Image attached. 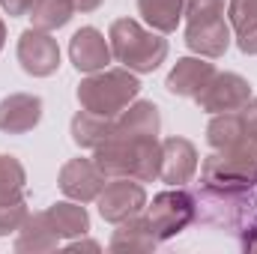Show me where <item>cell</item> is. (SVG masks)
<instances>
[{
	"label": "cell",
	"mask_w": 257,
	"mask_h": 254,
	"mask_svg": "<svg viewBox=\"0 0 257 254\" xmlns=\"http://www.w3.org/2000/svg\"><path fill=\"white\" fill-rule=\"evenodd\" d=\"M93 162L108 180L128 177L138 183H153L162 171V144L159 138H132L111 132V138L93 150Z\"/></svg>",
	"instance_id": "cell-1"
},
{
	"label": "cell",
	"mask_w": 257,
	"mask_h": 254,
	"mask_svg": "<svg viewBox=\"0 0 257 254\" xmlns=\"http://www.w3.org/2000/svg\"><path fill=\"white\" fill-rule=\"evenodd\" d=\"M203 189L215 194H245L257 186V135L251 132L230 150H215L200 165Z\"/></svg>",
	"instance_id": "cell-2"
},
{
	"label": "cell",
	"mask_w": 257,
	"mask_h": 254,
	"mask_svg": "<svg viewBox=\"0 0 257 254\" xmlns=\"http://www.w3.org/2000/svg\"><path fill=\"white\" fill-rule=\"evenodd\" d=\"M111 54L132 72H156L168 57V39L141 27L135 18H117L108 30Z\"/></svg>",
	"instance_id": "cell-3"
},
{
	"label": "cell",
	"mask_w": 257,
	"mask_h": 254,
	"mask_svg": "<svg viewBox=\"0 0 257 254\" xmlns=\"http://www.w3.org/2000/svg\"><path fill=\"white\" fill-rule=\"evenodd\" d=\"M141 93V81L135 78L132 69H99L90 72L78 84V102L84 111L102 114V117H117L123 114L135 96Z\"/></svg>",
	"instance_id": "cell-4"
},
{
	"label": "cell",
	"mask_w": 257,
	"mask_h": 254,
	"mask_svg": "<svg viewBox=\"0 0 257 254\" xmlns=\"http://www.w3.org/2000/svg\"><path fill=\"white\" fill-rule=\"evenodd\" d=\"M144 218H147L150 230L156 233V239H171V236L183 233L197 218V200L186 189L174 186V189L153 197V203L147 206Z\"/></svg>",
	"instance_id": "cell-5"
},
{
	"label": "cell",
	"mask_w": 257,
	"mask_h": 254,
	"mask_svg": "<svg viewBox=\"0 0 257 254\" xmlns=\"http://www.w3.org/2000/svg\"><path fill=\"white\" fill-rule=\"evenodd\" d=\"M251 99V84L236 75V72H215L209 84L194 96L197 108L206 114H227V111H242Z\"/></svg>",
	"instance_id": "cell-6"
},
{
	"label": "cell",
	"mask_w": 257,
	"mask_h": 254,
	"mask_svg": "<svg viewBox=\"0 0 257 254\" xmlns=\"http://www.w3.org/2000/svg\"><path fill=\"white\" fill-rule=\"evenodd\" d=\"M96 200H99V215L111 224H120L147 206V191L138 180L114 177L111 183H105V189L99 191Z\"/></svg>",
	"instance_id": "cell-7"
},
{
	"label": "cell",
	"mask_w": 257,
	"mask_h": 254,
	"mask_svg": "<svg viewBox=\"0 0 257 254\" xmlns=\"http://www.w3.org/2000/svg\"><path fill=\"white\" fill-rule=\"evenodd\" d=\"M18 63L33 78H48L60 69V45L48 30H24L18 39Z\"/></svg>",
	"instance_id": "cell-8"
},
{
	"label": "cell",
	"mask_w": 257,
	"mask_h": 254,
	"mask_svg": "<svg viewBox=\"0 0 257 254\" xmlns=\"http://www.w3.org/2000/svg\"><path fill=\"white\" fill-rule=\"evenodd\" d=\"M230 24L224 15H206V18H189L186 21V45L197 57L215 60L230 48Z\"/></svg>",
	"instance_id": "cell-9"
},
{
	"label": "cell",
	"mask_w": 257,
	"mask_h": 254,
	"mask_svg": "<svg viewBox=\"0 0 257 254\" xmlns=\"http://www.w3.org/2000/svg\"><path fill=\"white\" fill-rule=\"evenodd\" d=\"M60 191L72 200H81V203H90L99 197V191L105 189L108 177L96 168L93 159H69L63 168H60Z\"/></svg>",
	"instance_id": "cell-10"
},
{
	"label": "cell",
	"mask_w": 257,
	"mask_h": 254,
	"mask_svg": "<svg viewBox=\"0 0 257 254\" xmlns=\"http://www.w3.org/2000/svg\"><path fill=\"white\" fill-rule=\"evenodd\" d=\"M69 60L78 72H99L108 69V63L114 60L111 54V42L105 39L102 30L96 27H81L72 39H69Z\"/></svg>",
	"instance_id": "cell-11"
},
{
	"label": "cell",
	"mask_w": 257,
	"mask_h": 254,
	"mask_svg": "<svg viewBox=\"0 0 257 254\" xmlns=\"http://www.w3.org/2000/svg\"><path fill=\"white\" fill-rule=\"evenodd\" d=\"M197 174V150L189 138H168L162 141V171L159 180L168 186H186Z\"/></svg>",
	"instance_id": "cell-12"
},
{
	"label": "cell",
	"mask_w": 257,
	"mask_h": 254,
	"mask_svg": "<svg viewBox=\"0 0 257 254\" xmlns=\"http://www.w3.org/2000/svg\"><path fill=\"white\" fill-rule=\"evenodd\" d=\"M42 120V99L33 93H12L0 102V132L27 135Z\"/></svg>",
	"instance_id": "cell-13"
},
{
	"label": "cell",
	"mask_w": 257,
	"mask_h": 254,
	"mask_svg": "<svg viewBox=\"0 0 257 254\" xmlns=\"http://www.w3.org/2000/svg\"><path fill=\"white\" fill-rule=\"evenodd\" d=\"M212 75H215V66L209 63L206 57H183V60H177V66L168 72L165 87L174 96H192L194 99L209 84Z\"/></svg>",
	"instance_id": "cell-14"
},
{
	"label": "cell",
	"mask_w": 257,
	"mask_h": 254,
	"mask_svg": "<svg viewBox=\"0 0 257 254\" xmlns=\"http://www.w3.org/2000/svg\"><path fill=\"white\" fill-rule=\"evenodd\" d=\"M60 245V233L54 230L48 209L45 212H33L27 215V221L18 227V239H15V251H54Z\"/></svg>",
	"instance_id": "cell-15"
},
{
	"label": "cell",
	"mask_w": 257,
	"mask_h": 254,
	"mask_svg": "<svg viewBox=\"0 0 257 254\" xmlns=\"http://www.w3.org/2000/svg\"><path fill=\"white\" fill-rule=\"evenodd\" d=\"M162 117L153 102H132L123 114L114 117V132L117 135H132V138H159Z\"/></svg>",
	"instance_id": "cell-16"
},
{
	"label": "cell",
	"mask_w": 257,
	"mask_h": 254,
	"mask_svg": "<svg viewBox=\"0 0 257 254\" xmlns=\"http://www.w3.org/2000/svg\"><path fill=\"white\" fill-rule=\"evenodd\" d=\"M230 27L242 54H257V0H230L227 3Z\"/></svg>",
	"instance_id": "cell-17"
},
{
	"label": "cell",
	"mask_w": 257,
	"mask_h": 254,
	"mask_svg": "<svg viewBox=\"0 0 257 254\" xmlns=\"http://www.w3.org/2000/svg\"><path fill=\"white\" fill-rule=\"evenodd\" d=\"M156 245H159L156 233L150 230L147 218L138 212V215H132V218H126V221L117 224V230H114L108 248H111V251H153Z\"/></svg>",
	"instance_id": "cell-18"
},
{
	"label": "cell",
	"mask_w": 257,
	"mask_h": 254,
	"mask_svg": "<svg viewBox=\"0 0 257 254\" xmlns=\"http://www.w3.org/2000/svg\"><path fill=\"white\" fill-rule=\"evenodd\" d=\"M72 141L81 150H96L99 144H105L114 132V117H102L93 111H78L72 117Z\"/></svg>",
	"instance_id": "cell-19"
},
{
	"label": "cell",
	"mask_w": 257,
	"mask_h": 254,
	"mask_svg": "<svg viewBox=\"0 0 257 254\" xmlns=\"http://www.w3.org/2000/svg\"><path fill=\"white\" fill-rule=\"evenodd\" d=\"M138 12L156 33H174L186 15V0H138Z\"/></svg>",
	"instance_id": "cell-20"
},
{
	"label": "cell",
	"mask_w": 257,
	"mask_h": 254,
	"mask_svg": "<svg viewBox=\"0 0 257 254\" xmlns=\"http://www.w3.org/2000/svg\"><path fill=\"white\" fill-rule=\"evenodd\" d=\"M248 135H251V129L245 123L242 111L218 114V117L209 123V129H206V141H209L212 150H230V147H236L239 141H245Z\"/></svg>",
	"instance_id": "cell-21"
},
{
	"label": "cell",
	"mask_w": 257,
	"mask_h": 254,
	"mask_svg": "<svg viewBox=\"0 0 257 254\" xmlns=\"http://www.w3.org/2000/svg\"><path fill=\"white\" fill-rule=\"evenodd\" d=\"M48 218H51V224H54V230L60 233V239H72V236H84L87 230H90V215H87V209L81 206V200L78 203H72V200H60V203H54V206H48Z\"/></svg>",
	"instance_id": "cell-22"
},
{
	"label": "cell",
	"mask_w": 257,
	"mask_h": 254,
	"mask_svg": "<svg viewBox=\"0 0 257 254\" xmlns=\"http://www.w3.org/2000/svg\"><path fill=\"white\" fill-rule=\"evenodd\" d=\"M72 12H75L72 0H33L27 15H30L36 30H48L51 33V30H60V27L69 24Z\"/></svg>",
	"instance_id": "cell-23"
},
{
	"label": "cell",
	"mask_w": 257,
	"mask_h": 254,
	"mask_svg": "<svg viewBox=\"0 0 257 254\" xmlns=\"http://www.w3.org/2000/svg\"><path fill=\"white\" fill-rule=\"evenodd\" d=\"M24 183H27V174L21 162L15 156H0V203L18 200L24 194Z\"/></svg>",
	"instance_id": "cell-24"
},
{
	"label": "cell",
	"mask_w": 257,
	"mask_h": 254,
	"mask_svg": "<svg viewBox=\"0 0 257 254\" xmlns=\"http://www.w3.org/2000/svg\"><path fill=\"white\" fill-rule=\"evenodd\" d=\"M27 215H30V212H27L24 197L0 203V236H9L12 230H18V227L27 221Z\"/></svg>",
	"instance_id": "cell-25"
},
{
	"label": "cell",
	"mask_w": 257,
	"mask_h": 254,
	"mask_svg": "<svg viewBox=\"0 0 257 254\" xmlns=\"http://www.w3.org/2000/svg\"><path fill=\"white\" fill-rule=\"evenodd\" d=\"M227 0H186V21L189 18H206V15H224Z\"/></svg>",
	"instance_id": "cell-26"
},
{
	"label": "cell",
	"mask_w": 257,
	"mask_h": 254,
	"mask_svg": "<svg viewBox=\"0 0 257 254\" xmlns=\"http://www.w3.org/2000/svg\"><path fill=\"white\" fill-rule=\"evenodd\" d=\"M0 6H3V12H9L12 18H18V15H27L30 12L33 0H0Z\"/></svg>",
	"instance_id": "cell-27"
},
{
	"label": "cell",
	"mask_w": 257,
	"mask_h": 254,
	"mask_svg": "<svg viewBox=\"0 0 257 254\" xmlns=\"http://www.w3.org/2000/svg\"><path fill=\"white\" fill-rule=\"evenodd\" d=\"M242 117H245V123H248V129L257 135V99H248V105L242 108Z\"/></svg>",
	"instance_id": "cell-28"
},
{
	"label": "cell",
	"mask_w": 257,
	"mask_h": 254,
	"mask_svg": "<svg viewBox=\"0 0 257 254\" xmlns=\"http://www.w3.org/2000/svg\"><path fill=\"white\" fill-rule=\"evenodd\" d=\"M242 248L257 251V224H251V227L245 230V236H242Z\"/></svg>",
	"instance_id": "cell-29"
},
{
	"label": "cell",
	"mask_w": 257,
	"mask_h": 254,
	"mask_svg": "<svg viewBox=\"0 0 257 254\" xmlns=\"http://www.w3.org/2000/svg\"><path fill=\"white\" fill-rule=\"evenodd\" d=\"M75 3V9H81V12H96L105 0H72Z\"/></svg>",
	"instance_id": "cell-30"
},
{
	"label": "cell",
	"mask_w": 257,
	"mask_h": 254,
	"mask_svg": "<svg viewBox=\"0 0 257 254\" xmlns=\"http://www.w3.org/2000/svg\"><path fill=\"white\" fill-rule=\"evenodd\" d=\"M81 248H90V251H99V245H96V242H72V245H69V251H81Z\"/></svg>",
	"instance_id": "cell-31"
},
{
	"label": "cell",
	"mask_w": 257,
	"mask_h": 254,
	"mask_svg": "<svg viewBox=\"0 0 257 254\" xmlns=\"http://www.w3.org/2000/svg\"><path fill=\"white\" fill-rule=\"evenodd\" d=\"M3 42H6V27H3V21H0V51H3Z\"/></svg>",
	"instance_id": "cell-32"
}]
</instances>
